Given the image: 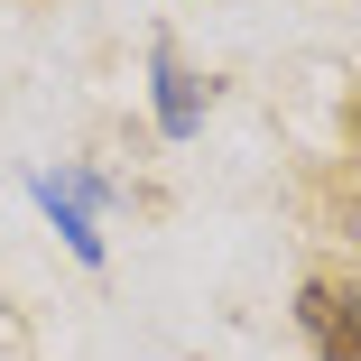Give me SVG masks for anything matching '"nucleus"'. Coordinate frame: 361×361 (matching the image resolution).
<instances>
[{
	"mask_svg": "<svg viewBox=\"0 0 361 361\" xmlns=\"http://www.w3.org/2000/svg\"><path fill=\"white\" fill-rule=\"evenodd\" d=\"M297 334L315 343V361H361V287L352 278H306L297 287Z\"/></svg>",
	"mask_w": 361,
	"mask_h": 361,
	"instance_id": "nucleus-1",
	"label": "nucleus"
},
{
	"mask_svg": "<svg viewBox=\"0 0 361 361\" xmlns=\"http://www.w3.org/2000/svg\"><path fill=\"white\" fill-rule=\"evenodd\" d=\"M28 195L56 213V232H65V250H75V259H102V232H93V176H37Z\"/></svg>",
	"mask_w": 361,
	"mask_h": 361,
	"instance_id": "nucleus-2",
	"label": "nucleus"
},
{
	"mask_svg": "<svg viewBox=\"0 0 361 361\" xmlns=\"http://www.w3.org/2000/svg\"><path fill=\"white\" fill-rule=\"evenodd\" d=\"M149 75H158V130H167V139H195V130H204V93H195V75L176 65V47L149 56Z\"/></svg>",
	"mask_w": 361,
	"mask_h": 361,
	"instance_id": "nucleus-3",
	"label": "nucleus"
},
{
	"mask_svg": "<svg viewBox=\"0 0 361 361\" xmlns=\"http://www.w3.org/2000/svg\"><path fill=\"white\" fill-rule=\"evenodd\" d=\"M352 130H361V111H352Z\"/></svg>",
	"mask_w": 361,
	"mask_h": 361,
	"instance_id": "nucleus-4",
	"label": "nucleus"
}]
</instances>
